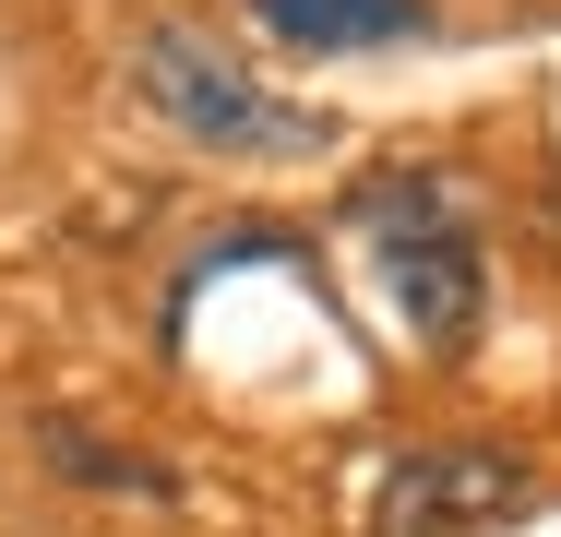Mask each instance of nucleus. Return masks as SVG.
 <instances>
[{"label": "nucleus", "instance_id": "3", "mask_svg": "<svg viewBox=\"0 0 561 537\" xmlns=\"http://www.w3.org/2000/svg\"><path fill=\"white\" fill-rule=\"evenodd\" d=\"M538 502V478L502 454V442H419L370 478V514L358 537H502Z\"/></svg>", "mask_w": 561, "mask_h": 537}, {"label": "nucleus", "instance_id": "1", "mask_svg": "<svg viewBox=\"0 0 561 537\" xmlns=\"http://www.w3.org/2000/svg\"><path fill=\"white\" fill-rule=\"evenodd\" d=\"M131 96L156 107L180 144H204V156H311V144H323V119L299 96H275L204 24H156V36L131 48Z\"/></svg>", "mask_w": 561, "mask_h": 537}, {"label": "nucleus", "instance_id": "2", "mask_svg": "<svg viewBox=\"0 0 561 537\" xmlns=\"http://www.w3.org/2000/svg\"><path fill=\"white\" fill-rule=\"evenodd\" d=\"M370 251H382V287L394 311L419 322V346H466L478 299H490V263H478V227L454 215L443 180H370Z\"/></svg>", "mask_w": 561, "mask_h": 537}, {"label": "nucleus", "instance_id": "4", "mask_svg": "<svg viewBox=\"0 0 561 537\" xmlns=\"http://www.w3.org/2000/svg\"><path fill=\"white\" fill-rule=\"evenodd\" d=\"M275 48H394L431 24V0H251Z\"/></svg>", "mask_w": 561, "mask_h": 537}]
</instances>
